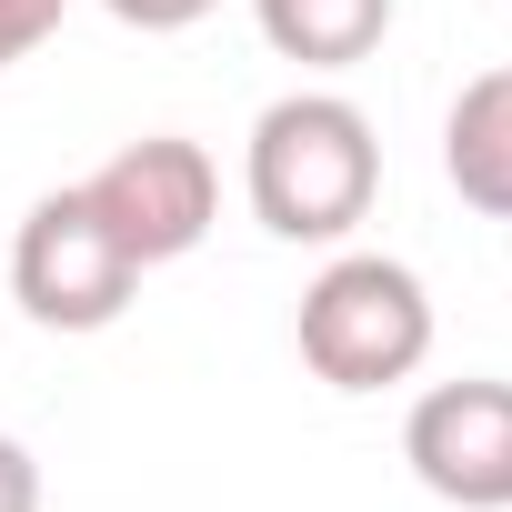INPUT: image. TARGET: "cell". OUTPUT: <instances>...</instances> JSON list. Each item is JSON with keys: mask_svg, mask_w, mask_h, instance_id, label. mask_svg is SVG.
<instances>
[{"mask_svg": "<svg viewBox=\"0 0 512 512\" xmlns=\"http://www.w3.org/2000/svg\"><path fill=\"white\" fill-rule=\"evenodd\" d=\"M402 462L452 512H512V382H432L402 422Z\"/></svg>", "mask_w": 512, "mask_h": 512, "instance_id": "5", "label": "cell"}, {"mask_svg": "<svg viewBox=\"0 0 512 512\" xmlns=\"http://www.w3.org/2000/svg\"><path fill=\"white\" fill-rule=\"evenodd\" d=\"M101 11H111L121 31H191V21L221 11V0H101Z\"/></svg>", "mask_w": 512, "mask_h": 512, "instance_id": "9", "label": "cell"}, {"mask_svg": "<svg viewBox=\"0 0 512 512\" xmlns=\"http://www.w3.org/2000/svg\"><path fill=\"white\" fill-rule=\"evenodd\" d=\"M302 362L332 392H392L432 362V292L392 251H332L302 292Z\"/></svg>", "mask_w": 512, "mask_h": 512, "instance_id": "2", "label": "cell"}, {"mask_svg": "<svg viewBox=\"0 0 512 512\" xmlns=\"http://www.w3.org/2000/svg\"><path fill=\"white\" fill-rule=\"evenodd\" d=\"M61 11H71V0H0V71L31 61V51L61 31Z\"/></svg>", "mask_w": 512, "mask_h": 512, "instance_id": "8", "label": "cell"}, {"mask_svg": "<svg viewBox=\"0 0 512 512\" xmlns=\"http://www.w3.org/2000/svg\"><path fill=\"white\" fill-rule=\"evenodd\" d=\"M442 171H452V191H462L472 211L512 221V61L482 71V81L452 101V121H442Z\"/></svg>", "mask_w": 512, "mask_h": 512, "instance_id": "6", "label": "cell"}, {"mask_svg": "<svg viewBox=\"0 0 512 512\" xmlns=\"http://www.w3.org/2000/svg\"><path fill=\"white\" fill-rule=\"evenodd\" d=\"M141 292V262L111 241V221L71 191H41L11 231V302L41 322V332H111Z\"/></svg>", "mask_w": 512, "mask_h": 512, "instance_id": "3", "label": "cell"}, {"mask_svg": "<svg viewBox=\"0 0 512 512\" xmlns=\"http://www.w3.org/2000/svg\"><path fill=\"white\" fill-rule=\"evenodd\" d=\"M251 21H262V41L302 71H352L382 51L392 31V0H251Z\"/></svg>", "mask_w": 512, "mask_h": 512, "instance_id": "7", "label": "cell"}, {"mask_svg": "<svg viewBox=\"0 0 512 512\" xmlns=\"http://www.w3.org/2000/svg\"><path fill=\"white\" fill-rule=\"evenodd\" d=\"M81 201L111 221V241L131 251L141 272H161V262H181V251H201V231H211V211H221V171H211L201 141L151 131V141H121V151L81 181Z\"/></svg>", "mask_w": 512, "mask_h": 512, "instance_id": "4", "label": "cell"}, {"mask_svg": "<svg viewBox=\"0 0 512 512\" xmlns=\"http://www.w3.org/2000/svg\"><path fill=\"white\" fill-rule=\"evenodd\" d=\"M0 512H41V462L0 432Z\"/></svg>", "mask_w": 512, "mask_h": 512, "instance_id": "10", "label": "cell"}, {"mask_svg": "<svg viewBox=\"0 0 512 512\" xmlns=\"http://www.w3.org/2000/svg\"><path fill=\"white\" fill-rule=\"evenodd\" d=\"M241 191L272 241H352L382 191V141L342 91H282L251 121Z\"/></svg>", "mask_w": 512, "mask_h": 512, "instance_id": "1", "label": "cell"}]
</instances>
